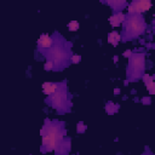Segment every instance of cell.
<instances>
[{
  "label": "cell",
  "instance_id": "6da1fadb",
  "mask_svg": "<svg viewBox=\"0 0 155 155\" xmlns=\"http://www.w3.org/2000/svg\"><path fill=\"white\" fill-rule=\"evenodd\" d=\"M57 38L58 39H55V37H52V39H53L52 46H51V49H49L47 51H45L43 53L47 57L49 61L53 63V69L63 70L67 66H69L73 53H72L70 49H68V46H70V44L66 43L64 46H63L62 44L64 43L63 38L60 34H57Z\"/></svg>",
  "mask_w": 155,
  "mask_h": 155
},
{
  "label": "cell",
  "instance_id": "7a4b0ae2",
  "mask_svg": "<svg viewBox=\"0 0 155 155\" xmlns=\"http://www.w3.org/2000/svg\"><path fill=\"white\" fill-rule=\"evenodd\" d=\"M63 123L60 121H47L41 129V137H43V153L53 152L56 146L61 141L66 138V130L63 129Z\"/></svg>",
  "mask_w": 155,
  "mask_h": 155
},
{
  "label": "cell",
  "instance_id": "3957f363",
  "mask_svg": "<svg viewBox=\"0 0 155 155\" xmlns=\"http://www.w3.org/2000/svg\"><path fill=\"white\" fill-rule=\"evenodd\" d=\"M147 23L141 14H132L125 16V21L123 22V32L121 38L123 41H130L138 38L146 32Z\"/></svg>",
  "mask_w": 155,
  "mask_h": 155
},
{
  "label": "cell",
  "instance_id": "277c9868",
  "mask_svg": "<svg viewBox=\"0 0 155 155\" xmlns=\"http://www.w3.org/2000/svg\"><path fill=\"white\" fill-rule=\"evenodd\" d=\"M46 103L52 107L53 109H57L61 113H66L69 110V102H68V91H67V85L63 81L62 84H58L56 92L50 96V98L46 99Z\"/></svg>",
  "mask_w": 155,
  "mask_h": 155
},
{
  "label": "cell",
  "instance_id": "5b68a950",
  "mask_svg": "<svg viewBox=\"0 0 155 155\" xmlns=\"http://www.w3.org/2000/svg\"><path fill=\"white\" fill-rule=\"evenodd\" d=\"M146 67V56L143 52L132 53L130 57L129 69H127V76L130 81H137L139 78H142L144 73Z\"/></svg>",
  "mask_w": 155,
  "mask_h": 155
},
{
  "label": "cell",
  "instance_id": "8992f818",
  "mask_svg": "<svg viewBox=\"0 0 155 155\" xmlns=\"http://www.w3.org/2000/svg\"><path fill=\"white\" fill-rule=\"evenodd\" d=\"M152 7V3L149 0H141V1H132L129 6V15L146 12Z\"/></svg>",
  "mask_w": 155,
  "mask_h": 155
},
{
  "label": "cell",
  "instance_id": "52a82bcc",
  "mask_svg": "<svg viewBox=\"0 0 155 155\" xmlns=\"http://www.w3.org/2000/svg\"><path fill=\"white\" fill-rule=\"evenodd\" d=\"M53 44V39L49 34H41L38 40V49L41 51V52H45V50L51 49Z\"/></svg>",
  "mask_w": 155,
  "mask_h": 155
},
{
  "label": "cell",
  "instance_id": "ba28073f",
  "mask_svg": "<svg viewBox=\"0 0 155 155\" xmlns=\"http://www.w3.org/2000/svg\"><path fill=\"white\" fill-rule=\"evenodd\" d=\"M70 150V139H63L56 146L55 152L57 155H68Z\"/></svg>",
  "mask_w": 155,
  "mask_h": 155
},
{
  "label": "cell",
  "instance_id": "9c48e42d",
  "mask_svg": "<svg viewBox=\"0 0 155 155\" xmlns=\"http://www.w3.org/2000/svg\"><path fill=\"white\" fill-rule=\"evenodd\" d=\"M124 21H125V15L123 12L114 14L113 16L109 17V23H110L112 27H119Z\"/></svg>",
  "mask_w": 155,
  "mask_h": 155
},
{
  "label": "cell",
  "instance_id": "30bf717a",
  "mask_svg": "<svg viewBox=\"0 0 155 155\" xmlns=\"http://www.w3.org/2000/svg\"><path fill=\"white\" fill-rule=\"evenodd\" d=\"M57 87H58V84H56V83H44L43 84V92L46 96H51L56 92Z\"/></svg>",
  "mask_w": 155,
  "mask_h": 155
},
{
  "label": "cell",
  "instance_id": "8fae6325",
  "mask_svg": "<svg viewBox=\"0 0 155 155\" xmlns=\"http://www.w3.org/2000/svg\"><path fill=\"white\" fill-rule=\"evenodd\" d=\"M143 80H144V83L147 85V89L149 91V93L150 95H154L155 93V83H154V76H150L146 74L144 76H143Z\"/></svg>",
  "mask_w": 155,
  "mask_h": 155
},
{
  "label": "cell",
  "instance_id": "7c38bea8",
  "mask_svg": "<svg viewBox=\"0 0 155 155\" xmlns=\"http://www.w3.org/2000/svg\"><path fill=\"white\" fill-rule=\"evenodd\" d=\"M121 40V38H120V34L116 33V32H112L108 34V43L112 44L113 46H116V45L119 44V41Z\"/></svg>",
  "mask_w": 155,
  "mask_h": 155
},
{
  "label": "cell",
  "instance_id": "4fadbf2b",
  "mask_svg": "<svg viewBox=\"0 0 155 155\" xmlns=\"http://www.w3.org/2000/svg\"><path fill=\"white\" fill-rule=\"evenodd\" d=\"M107 4L114 11H119V12H120V10H123L124 6H126V1H120V0H116V1H107Z\"/></svg>",
  "mask_w": 155,
  "mask_h": 155
},
{
  "label": "cell",
  "instance_id": "5bb4252c",
  "mask_svg": "<svg viewBox=\"0 0 155 155\" xmlns=\"http://www.w3.org/2000/svg\"><path fill=\"white\" fill-rule=\"evenodd\" d=\"M118 109H119V104H115V103H113V102H108L106 104V110L108 114H110V115L115 112H118Z\"/></svg>",
  "mask_w": 155,
  "mask_h": 155
},
{
  "label": "cell",
  "instance_id": "9a60e30c",
  "mask_svg": "<svg viewBox=\"0 0 155 155\" xmlns=\"http://www.w3.org/2000/svg\"><path fill=\"white\" fill-rule=\"evenodd\" d=\"M79 27H80V24H79V22H78V21H70L69 23H68V28H69V30H70V32H75V30H78V29H79Z\"/></svg>",
  "mask_w": 155,
  "mask_h": 155
},
{
  "label": "cell",
  "instance_id": "2e32d148",
  "mask_svg": "<svg viewBox=\"0 0 155 155\" xmlns=\"http://www.w3.org/2000/svg\"><path fill=\"white\" fill-rule=\"evenodd\" d=\"M76 131H78V133H84V132L86 131V126H85V124H84L83 121L78 123V125H76Z\"/></svg>",
  "mask_w": 155,
  "mask_h": 155
},
{
  "label": "cell",
  "instance_id": "e0dca14e",
  "mask_svg": "<svg viewBox=\"0 0 155 155\" xmlns=\"http://www.w3.org/2000/svg\"><path fill=\"white\" fill-rule=\"evenodd\" d=\"M80 61H81V56L79 55H73L70 58V63H79Z\"/></svg>",
  "mask_w": 155,
  "mask_h": 155
},
{
  "label": "cell",
  "instance_id": "ac0fdd59",
  "mask_svg": "<svg viewBox=\"0 0 155 155\" xmlns=\"http://www.w3.org/2000/svg\"><path fill=\"white\" fill-rule=\"evenodd\" d=\"M44 68H45V70H52L53 69V63L51 61H47L46 63H45Z\"/></svg>",
  "mask_w": 155,
  "mask_h": 155
},
{
  "label": "cell",
  "instance_id": "d6986e66",
  "mask_svg": "<svg viewBox=\"0 0 155 155\" xmlns=\"http://www.w3.org/2000/svg\"><path fill=\"white\" fill-rule=\"evenodd\" d=\"M124 56H125V57H129V58H130V57L132 56V51H125Z\"/></svg>",
  "mask_w": 155,
  "mask_h": 155
},
{
  "label": "cell",
  "instance_id": "ffe728a7",
  "mask_svg": "<svg viewBox=\"0 0 155 155\" xmlns=\"http://www.w3.org/2000/svg\"><path fill=\"white\" fill-rule=\"evenodd\" d=\"M142 102H143V103H147V104H149V103H150V98H143Z\"/></svg>",
  "mask_w": 155,
  "mask_h": 155
},
{
  "label": "cell",
  "instance_id": "44dd1931",
  "mask_svg": "<svg viewBox=\"0 0 155 155\" xmlns=\"http://www.w3.org/2000/svg\"><path fill=\"white\" fill-rule=\"evenodd\" d=\"M114 93H115V95H119V93H120V90H119V89H115V90H114Z\"/></svg>",
  "mask_w": 155,
  "mask_h": 155
}]
</instances>
